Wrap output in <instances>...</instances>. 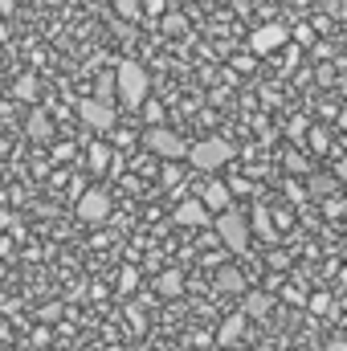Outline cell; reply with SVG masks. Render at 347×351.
I'll return each mask as SVG.
<instances>
[{
  "mask_svg": "<svg viewBox=\"0 0 347 351\" xmlns=\"http://www.w3.org/2000/svg\"><path fill=\"white\" fill-rule=\"evenodd\" d=\"M78 114H82V123L94 127V131H110V127L119 123V110H115L110 102H102V98H86Z\"/></svg>",
  "mask_w": 347,
  "mask_h": 351,
  "instance_id": "obj_6",
  "label": "cell"
},
{
  "mask_svg": "<svg viewBox=\"0 0 347 351\" xmlns=\"http://www.w3.org/2000/svg\"><path fill=\"white\" fill-rule=\"evenodd\" d=\"M4 152H8V143H4V139H0V156H4Z\"/></svg>",
  "mask_w": 347,
  "mask_h": 351,
  "instance_id": "obj_30",
  "label": "cell"
},
{
  "mask_svg": "<svg viewBox=\"0 0 347 351\" xmlns=\"http://www.w3.org/2000/svg\"><path fill=\"white\" fill-rule=\"evenodd\" d=\"M208 351H225V348H208Z\"/></svg>",
  "mask_w": 347,
  "mask_h": 351,
  "instance_id": "obj_31",
  "label": "cell"
},
{
  "mask_svg": "<svg viewBox=\"0 0 347 351\" xmlns=\"http://www.w3.org/2000/svg\"><path fill=\"white\" fill-rule=\"evenodd\" d=\"M115 90H119V98H123L127 106H143V98H147V90H152V78H147V70H143L139 62H119V70H115Z\"/></svg>",
  "mask_w": 347,
  "mask_h": 351,
  "instance_id": "obj_2",
  "label": "cell"
},
{
  "mask_svg": "<svg viewBox=\"0 0 347 351\" xmlns=\"http://www.w3.org/2000/svg\"><path fill=\"white\" fill-rule=\"evenodd\" d=\"M200 204H204L208 213H221V208H229V204H233V192H229V184H221V180H213V184L204 188V196H200Z\"/></svg>",
  "mask_w": 347,
  "mask_h": 351,
  "instance_id": "obj_11",
  "label": "cell"
},
{
  "mask_svg": "<svg viewBox=\"0 0 347 351\" xmlns=\"http://www.w3.org/2000/svg\"><path fill=\"white\" fill-rule=\"evenodd\" d=\"M286 172H294V176H307V172H311V164H307L302 156H294V152H290V156H286Z\"/></svg>",
  "mask_w": 347,
  "mask_h": 351,
  "instance_id": "obj_21",
  "label": "cell"
},
{
  "mask_svg": "<svg viewBox=\"0 0 347 351\" xmlns=\"http://www.w3.org/2000/svg\"><path fill=\"white\" fill-rule=\"evenodd\" d=\"M213 282H217V290H221V294H241V290H246V274H241V269H233V265L217 269V278H213Z\"/></svg>",
  "mask_w": 347,
  "mask_h": 351,
  "instance_id": "obj_13",
  "label": "cell"
},
{
  "mask_svg": "<svg viewBox=\"0 0 347 351\" xmlns=\"http://www.w3.org/2000/svg\"><path fill=\"white\" fill-rule=\"evenodd\" d=\"M86 351H90V348H86Z\"/></svg>",
  "mask_w": 347,
  "mask_h": 351,
  "instance_id": "obj_32",
  "label": "cell"
},
{
  "mask_svg": "<svg viewBox=\"0 0 347 351\" xmlns=\"http://www.w3.org/2000/svg\"><path fill=\"white\" fill-rule=\"evenodd\" d=\"M8 225H12V217H8V213H4V208H0V233H4V229H8Z\"/></svg>",
  "mask_w": 347,
  "mask_h": 351,
  "instance_id": "obj_29",
  "label": "cell"
},
{
  "mask_svg": "<svg viewBox=\"0 0 347 351\" xmlns=\"http://www.w3.org/2000/svg\"><path fill=\"white\" fill-rule=\"evenodd\" d=\"M254 229L261 233V241H278L274 221H270V208H254Z\"/></svg>",
  "mask_w": 347,
  "mask_h": 351,
  "instance_id": "obj_16",
  "label": "cell"
},
{
  "mask_svg": "<svg viewBox=\"0 0 347 351\" xmlns=\"http://www.w3.org/2000/svg\"><path fill=\"white\" fill-rule=\"evenodd\" d=\"M143 143H147L152 156H160V160H184V152H188L184 135H176L172 127H164V123H152L147 135H143Z\"/></svg>",
  "mask_w": 347,
  "mask_h": 351,
  "instance_id": "obj_4",
  "label": "cell"
},
{
  "mask_svg": "<svg viewBox=\"0 0 347 351\" xmlns=\"http://www.w3.org/2000/svg\"><path fill=\"white\" fill-rule=\"evenodd\" d=\"M160 16H164V33H184V29H188V21H184V16H180V12H160Z\"/></svg>",
  "mask_w": 347,
  "mask_h": 351,
  "instance_id": "obj_18",
  "label": "cell"
},
{
  "mask_svg": "<svg viewBox=\"0 0 347 351\" xmlns=\"http://www.w3.org/2000/svg\"><path fill=\"white\" fill-rule=\"evenodd\" d=\"M290 41V29L286 25H261V29H254V37H250V49L258 53V58H265V53H274L278 45H286Z\"/></svg>",
  "mask_w": 347,
  "mask_h": 351,
  "instance_id": "obj_7",
  "label": "cell"
},
{
  "mask_svg": "<svg viewBox=\"0 0 347 351\" xmlns=\"http://www.w3.org/2000/svg\"><path fill=\"white\" fill-rule=\"evenodd\" d=\"M25 131H29V139H49V135H53V119H49L45 110H33L29 123H25Z\"/></svg>",
  "mask_w": 347,
  "mask_h": 351,
  "instance_id": "obj_15",
  "label": "cell"
},
{
  "mask_svg": "<svg viewBox=\"0 0 347 351\" xmlns=\"http://www.w3.org/2000/svg\"><path fill=\"white\" fill-rule=\"evenodd\" d=\"M156 294H160V298H180V294H184V274H180V269H164V274L156 278Z\"/></svg>",
  "mask_w": 347,
  "mask_h": 351,
  "instance_id": "obj_14",
  "label": "cell"
},
{
  "mask_svg": "<svg viewBox=\"0 0 347 351\" xmlns=\"http://www.w3.org/2000/svg\"><path fill=\"white\" fill-rule=\"evenodd\" d=\"M339 192V176H327V172H307V196L311 200H327Z\"/></svg>",
  "mask_w": 347,
  "mask_h": 351,
  "instance_id": "obj_10",
  "label": "cell"
},
{
  "mask_svg": "<svg viewBox=\"0 0 347 351\" xmlns=\"http://www.w3.org/2000/svg\"><path fill=\"white\" fill-rule=\"evenodd\" d=\"M115 12L127 16V21H135L139 16V0H115Z\"/></svg>",
  "mask_w": 347,
  "mask_h": 351,
  "instance_id": "obj_20",
  "label": "cell"
},
{
  "mask_svg": "<svg viewBox=\"0 0 347 351\" xmlns=\"http://www.w3.org/2000/svg\"><path fill=\"white\" fill-rule=\"evenodd\" d=\"M98 98H102V102L115 98V74H102V78H98Z\"/></svg>",
  "mask_w": 347,
  "mask_h": 351,
  "instance_id": "obj_22",
  "label": "cell"
},
{
  "mask_svg": "<svg viewBox=\"0 0 347 351\" xmlns=\"http://www.w3.org/2000/svg\"><path fill=\"white\" fill-rule=\"evenodd\" d=\"M106 164H110V147H106V143H90V168L102 172Z\"/></svg>",
  "mask_w": 347,
  "mask_h": 351,
  "instance_id": "obj_17",
  "label": "cell"
},
{
  "mask_svg": "<svg viewBox=\"0 0 347 351\" xmlns=\"http://www.w3.org/2000/svg\"><path fill=\"white\" fill-rule=\"evenodd\" d=\"M176 180H180V168H176V160H168V168H164V188H172Z\"/></svg>",
  "mask_w": 347,
  "mask_h": 351,
  "instance_id": "obj_24",
  "label": "cell"
},
{
  "mask_svg": "<svg viewBox=\"0 0 347 351\" xmlns=\"http://www.w3.org/2000/svg\"><path fill=\"white\" fill-rule=\"evenodd\" d=\"M246 327H250L246 311L229 315V319L221 323V331H217V348H237V343H246Z\"/></svg>",
  "mask_w": 347,
  "mask_h": 351,
  "instance_id": "obj_9",
  "label": "cell"
},
{
  "mask_svg": "<svg viewBox=\"0 0 347 351\" xmlns=\"http://www.w3.org/2000/svg\"><path fill=\"white\" fill-rule=\"evenodd\" d=\"M319 351H347V339H327Z\"/></svg>",
  "mask_w": 347,
  "mask_h": 351,
  "instance_id": "obj_27",
  "label": "cell"
},
{
  "mask_svg": "<svg viewBox=\"0 0 347 351\" xmlns=\"http://www.w3.org/2000/svg\"><path fill=\"white\" fill-rule=\"evenodd\" d=\"M106 217H110V196L102 188H86L78 196V221L82 225H102Z\"/></svg>",
  "mask_w": 347,
  "mask_h": 351,
  "instance_id": "obj_5",
  "label": "cell"
},
{
  "mask_svg": "<svg viewBox=\"0 0 347 351\" xmlns=\"http://www.w3.org/2000/svg\"><path fill=\"white\" fill-rule=\"evenodd\" d=\"M147 12H152V16H160V12H164V0H147Z\"/></svg>",
  "mask_w": 347,
  "mask_h": 351,
  "instance_id": "obj_28",
  "label": "cell"
},
{
  "mask_svg": "<svg viewBox=\"0 0 347 351\" xmlns=\"http://www.w3.org/2000/svg\"><path fill=\"white\" fill-rule=\"evenodd\" d=\"M213 225H217V237L233 250V254H246L250 250V225H246V217L229 204V208H221V213H213Z\"/></svg>",
  "mask_w": 347,
  "mask_h": 351,
  "instance_id": "obj_3",
  "label": "cell"
},
{
  "mask_svg": "<svg viewBox=\"0 0 347 351\" xmlns=\"http://www.w3.org/2000/svg\"><path fill=\"white\" fill-rule=\"evenodd\" d=\"M135 286H139V274H135V269H123V278H119V290H123V294H131Z\"/></svg>",
  "mask_w": 347,
  "mask_h": 351,
  "instance_id": "obj_23",
  "label": "cell"
},
{
  "mask_svg": "<svg viewBox=\"0 0 347 351\" xmlns=\"http://www.w3.org/2000/svg\"><path fill=\"white\" fill-rule=\"evenodd\" d=\"M143 114H147V127H152V123H160V119H164V110H160V102H152V106H147V110H143Z\"/></svg>",
  "mask_w": 347,
  "mask_h": 351,
  "instance_id": "obj_25",
  "label": "cell"
},
{
  "mask_svg": "<svg viewBox=\"0 0 347 351\" xmlns=\"http://www.w3.org/2000/svg\"><path fill=\"white\" fill-rule=\"evenodd\" d=\"M184 156L192 160V168H200V172H217V168H225V164L237 156V147H233L229 139H221V135H208V139H200V143H188Z\"/></svg>",
  "mask_w": 347,
  "mask_h": 351,
  "instance_id": "obj_1",
  "label": "cell"
},
{
  "mask_svg": "<svg viewBox=\"0 0 347 351\" xmlns=\"http://www.w3.org/2000/svg\"><path fill=\"white\" fill-rule=\"evenodd\" d=\"M311 147L323 152V147H327V131H311Z\"/></svg>",
  "mask_w": 347,
  "mask_h": 351,
  "instance_id": "obj_26",
  "label": "cell"
},
{
  "mask_svg": "<svg viewBox=\"0 0 347 351\" xmlns=\"http://www.w3.org/2000/svg\"><path fill=\"white\" fill-rule=\"evenodd\" d=\"M37 78H21V82H16V94H21V98H25V102H33V98H37Z\"/></svg>",
  "mask_w": 347,
  "mask_h": 351,
  "instance_id": "obj_19",
  "label": "cell"
},
{
  "mask_svg": "<svg viewBox=\"0 0 347 351\" xmlns=\"http://www.w3.org/2000/svg\"><path fill=\"white\" fill-rule=\"evenodd\" d=\"M172 221L184 225V229H208V225H213V213H208L200 200H184V204L172 208Z\"/></svg>",
  "mask_w": 347,
  "mask_h": 351,
  "instance_id": "obj_8",
  "label": "cell"
},
{
  "mask_svg": "<svg viewBox=\"0 0 347 351\" xmlns=\"http://www.w3.org/2000/svg\"><path fill=\"white\" fill-rule=\"evenodd\" d=\"M270 311H274V294H270V290H250V298H246V319H270Z\"/></svg>",
  "mask_w": 347,
  "mask_h": 351,
  "instance_id": "obj_12",
  "label": "cell"
}]
</instances>
